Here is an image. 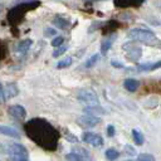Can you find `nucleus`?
<instances>
[{
	"instance_id": "f257e3e1",
	"label": "nucleus",
	"mask_w": 161,
	"mask_h": 161,
	"mask_svg": "<svg viewBox=\"0 0 161 161\" xmlns=\"http://www.w3.org/2000/svg\"><path fill=\"white\" fill-rule=\"evenodd\" d=\"M24 130L28 137L42 148L47 151H54L57 148L59 132L48 121L43 118H33L25 123Z\"/></svg>"
},
{
	"instance_id": "f03ea898",
	"label": "nucleus",
	"mask_w": 161,
	"mask_h": 161,
	"mask_svg": "<svg viewBox=\"0 0 161 161\" xmlns=\"http://www.w3.org/2000/svg\"><path fill=\"white\" fill-rule=\"evenodd\" d=\"M39 4H40V3H39L38 0H30V1L20 3L19 5H16L15 8H13V9L9 11V14H8V20H9V23L13 24V25L19 24V23L23 20L24 15H25L29 10L35 9Z\"/></svg>"
},
{
	"instance_id": "7ed1b4c3",
	"label": "nucleus",
	"mask_w": 161,
	"mask_h": 161,
	"mask_svg": "<svg viewBox=\"0 0 161 161\" xmlns=\"http://www.w3.org/2000/svg\"><path fill=\"white\" fill-rule=\"evenodd\" d=\"M127 38L131 39V42L143 43V44H146V45H156L157 42H158L157 38H156V35H155L151 30L141 29V28L130 30L128 34H127Z\"/></svg>"
},
{
	"instance_id": "20e7f679",
	"label": "nucleus",
	"mask_w": 161,
	"mask_h": 161,
	"mask_svg": "<svg viewBox=\"0 0 161 161\" xmlns=\"http://www.w3.org/2000/svg\"><path fill=\"white\" fill-rule=\"evenodd\" d=\"M0 152L1 153H8L9 157H11V156H28L26 148L23 145L18 143V142L0 145Z\"/></svg>"
},
{
	"instance_id": "39448f33",
	"label": "nucleus",
	"mask_w": 161,
	"mask_h": 161,
	"mask_svg": "<svg viewBox=\"0 0 161 161\" xmlns=\"http://www.w3.org/2000/svg\"><path fill=\"white\" fill-rule=\"evenodd\" d=\"M77 98L79 102L84 103L86 107L89 106H98V97L92 89H80L77 93Z\"/></svg>"
},
{
	"instance_id": "423d86ee",
	"label": "nucleus",
	"mask_w": 161,
	"mask_h": 161,
	"mask_svg": "<svg viewBox=\"0 0 161 161\" xmlns=\"http://www.w3.org/2000/svg\"><path fill=\"white\" fill-rule=\"evenodd\" d=\"M82 141L88 143V145H92L94 147H99V146L103 145L102 136L98 135V133H94V132H89V131H87L82 135Z\"/></svg>"
},
{
	"instance_id": "0eeeda50",
	"label": "nucleus",
	"mask_w": 161,
	"mask_h": 161,
	"mask_svg": "<svg viewBox=\"0 0 161 161\" xmlns=\"http://www.w3.org/2000/svg\"><path fill=\"white\" fill-rule=\"evenodd\" d=\"M123 49L126 50L127 58L131 59V60H133V62L138 60L140 57H141V54H142L141 48H138V47H136V45H133V44H131V43L125 44V45H123Z\"/></svg>"
},
{
	"instance_id": "6e6552de",
	"label": "nucleus",
	"mask_w": 161,
	"mask_h": 161,
	"mask_svg": "<svg viewBox=\"0 0 161 161\" xmlns=\"http://www.w3.org/2000/svg\"><path fill=\"white\" fill-rule=\"evenodd\" d=\"M99 122H101V119H99L98 117H93V116H88V114L82 116V117L78 118V123H79L80 126L86 127V128L94 127V126H97Z\"/></svg>"
},
{
	"instance_id": "1a4fd4ad",
	"label": "nucleus",
	"mask_w": 161,
	"mask_h": 161,
	"mask_svg": "<svg viewBox=\"0 0 161 161\" xmlns=\"http://www.w3.org/2000/svg\"><path fill=\"white\" fill-rule=\"evenodd\" d=\"M8 111H9V114L10 116H13V117H15L18 119H24L26 117V111L20 104H13V106L9 107Z\"/></svg>"
},
{
	"instance_id": "9d476101",
	"label": "nucleus",
	"mask_w": 161,
	"mask_h": 161,
	"mask_svg": "<svg viewBox=\"0 0 161 161\" xmlns=\"http://www.w3.org/2000/svg\"><path fill=\"white\" fill-rule=\"evenodd\" d=\"M31 44H33V40H31V39H24V40H20V42L16 44V47H15V52H16V54L20 55V57L25 55V54L28 53V50L30 49Z\"/></svg>"
},
{
	"instance_id": "9b49d317",
	"label": "nucleus",
	"mask_w": 161,
	"mask_h": 161,
	"mask_svg": "<svg viewBox=\"0 0 161 161\" xmlns=\"http://www.w3.org/2000/svg\"><path fill=\"white\" fill-rule=\"evenodd\" d=\"M145 0H113L114 6L117 8H137L143 4Z\"/></svg>"
},
{
	"instance_id": "f8f14e48",
	"label": "nucleus",
	"mask_w": 161,
	"mask_h": 161,
	"mask_svg": "<svg viewBox=\"0 0 161 161\" xmlns=\"http://www.w3.org/2000/svg\"><path fill=\"white\" fill-rule=\"evenodd\" d=\"M114 40H116V34H112V35H109V36H107L106 39L102 40V43H101V54L102 55H106L107 54V52L113 45Z\"/></svg>"
},
{
	"instance_id": "ddd939ff",
	"label": "nucleus",
	"mask_w": 161,
	"mask_h": 161,
	"mask_svg": "<svg viewBox=\"0 0 161 161\" xmlns=\"http://www.w3.org/2000/svg\"><path fill=\"white\" fill-rule=\"evenodd\" d=\"M0 133H1V135H5V136H8V137H13V138H20L19 131H16L14 127H9V126L0 125Z\"/></svg>"
},
{
	"instance_id": "4468645a",
	"label": "nucleus",
	"mask_w": 161,
	"mask_h": 161,
	"mask_svg": "<svg viewBox=\"0 0 161 161\" xmlns=\"http://www.w3.org/2000/svg\"><path fill=\"white\" fill-rule=\"evenodd\" d=\"M84 113L88 114V116H93V117H97V116H102V114H106V111L104 108L99 107V106H89V107H84Z\"/></svg>"
},
{
	"instance_id": "2eb2a0df",
	"label": "nucleus",
	"mask_w": 161,
	"mask_h": 161,
	"mask_svg": "<svg viewBox=\"0 0 161 161\" xmlns=\"http://www.w3.org/2000/svg\"><path fill=\"white\" fill-rule=\"evenodd\" d=\"M161 67V60L158 62H155V63H145V64H138L137 65V69L141 70V72H152L157 68Z\"/></svg>"
},
{
	"instance_id": "dca6fc26",
	"label": "nucleus",
	"mask_w": 161,
	"mask_h": 161,
	"mask_svg": "<svg viewBox=\"0 0 161 161\" xmlns=\"http://www.w3.org/2000/svg\"><path fill=\"white\" fill-rule=\"evenodd\" d=\"M123 87L128 91V92H136L137 88L140 87V82L135 78H128L123 82Z\"/></svg>"
},
{
	"instance_id": "f3484780",
	"label": "nucleus",
	"mask_w": 161,
	"mask_h": 161,
	"mask_svg": "<svg viewBox=\"0 0 161 161\" xmlns=\"http://www.w3.org/2000/svg\"><path fill=\"white\" fill-rule=\"evenodd\" d=\"M5 92H6V97L8 98H13L15 96H18L19 93V88L15 83H8L5 87Z\"/></svg>"
},
{
	"instance_id": "a211bd4d",
	"label": "nucleus",
	"mask_w": 161,
	"mask_h": 161,
	"mask_svg": "<svg viewBox=\"0 0 161 161\" xmlns=\"http://www.w3.org/2000/svg\"><path fill=\"white\" fill-rule=\"evenodd\" d=\"M132 137H133V141H135V143L136 145H143V142H145V137H143V135L140 132V131H137V130H132Z\"/></svg>"
},
{
	"instance_id": "6ab92c4d",
	"label": "nucleus",
	"mask_w": 161,
	"mask_h": 161,
	"mask_svg": "<svg viewBox=\"0 0 161 161\" xmlns=\"http://www.w3.org/2000/svg\"><path fill=\"white\" fill-rule=\"evenodd\" d=\"M53 23H54L58 28H60V29H64V28H67V26L69 25V21H68L67 19L62 18V16H55L54 20H53Z\"/></svg>"
},
{
	"instance_id": "aec40b11",
	"label": "nucleus",
	"mask_w": 161,
	"mask_h": 161,
	"mask_svg": "<svg viewBox=\"0 0 161 161\" xmlns=\"http://www.w3.org/2000/svg\"><path fill=\"white\" fill-rule=\"evenodd\" d=\"M118 156H119V152H118L116 148H108V150L106 151V157H107V160H109V161L117 160Z\"/></svg>"
},
{
	"instance_id": "412c9836",
	"label": "nucleus",
	"mask_w": 161,
	"mask_h": 161,
	"mask_svg": "<svg viewBox=\"0 0 161 161\" xmlns=\"http://www.w3.org/2000/svg\"><path fill=\"white\" fill-rule=\"evenodd\" d=\"M65 158H67L68 161H83V160H84V158H83L79 153H77V152L67 153V155H65Z\"/></svg>"
},
{
	"instance_id": "4be33fe9",
	"label": "nucleus",
	"mask_w": 161,
	"mask_h": 161,
	"mask_svg": "<svg viewBox=\"0 0 161 161\" xmlns=\"http://www.w3.org/2000/svg\"><path fill=\"white\" fill-rule=\"evenodd\" d=\"M137 161H156V158L151 153H141V155H138Z\"/></svg>"
},
{
	"instance_id": "5701e85b",
	"label": "nucleus",
	"mask_w": 161,
	"mask_h": 161,
	"mask_svg": "<svg viewBox=\"0 0 161 161\" xmlns=\"http://www.w3.org/2000/svg\"><path fill=\"white\" fill-rule=\"evenodd\" d=\"M70 64H72V58H70V57H67V58L62 59V60L57 64V68H67V67H69Z\"/></svg>"
},
{
	"instance_id": "b1692460",
	"label": "nucleus",
	"mask_w": 161,
	"mask_h": 161,
	"mask_svg": "<svg viewBox=\"0 0 161 161\" xmlns=\"http://www.w3.org/2000/svg\"><path fill=\"white\" fill-rule=\"evenodd\" d=\"M63 42H64V38H63L62 35H59V36H55V38L50 42V44H52V47H54V48H59V47H62Z\"/></svg>"
},
{
	"instance_id": "393cba45",
	"label": "nucleus",
	"mask_w": 161,
	"mask_h": 161,
	"mask_svg": "<svg viewBox=\"0 0 161 161\" xmlns=\"http://www.w3.org/2000/svg\"><path fill=\"white\" fill-rule=\"evenodd\" d=\"M99 59V54H94V55H92L87 62H86V67L87 68H91V67H93L96 63H97V60Z\"/></svg>"
},
{
	"instance_id": "a878e982",
	"label": "nucleus",
	"mask_w": 161,
	"mask_h": 161,
	"mask_svg": "<svg viewBox=\"0 0 161 161\" xmlns=\"http://www.w3.org/2000/svg\"><path fill=\"white\" fill-rule=\"evenodd\" d=\"M67 49H68V47H67V45H62V47L57 48V49L53 52V57H54V58L60 57L62 54H64V53H65V50H67Z\"/></svg>"
},
{
	"instance_id": "bb28decb",
	"label": "nucleus",
	"mask_w": 161,
	"mask_h": 161,
	"mask_svg": "<svg viewBox=\"0 0 161 161\" xmlns=\"http://www.w3.org/2000/svg\"><path fill=\"white\" fill-rule=\"evenodd\" d=\"M57 34V30L55 29H53V28H47L45 29V31H44V35L45 36H53V35H55Z\"/></svg>"
},
{
	"instance_id": "cd10ccee",
	"label": "nucleus",
	"mask_w": 161,
	"mask_h": 161,
	"mask_svg": "<svg viewBox=\"0 0 161 161\" xmlns=\"http://www.w3.org/2000/svg\"><path fill=\"white\" fill-rule=\"evenodd\" d=\"M9 158H10V161H29L28 156H11Z\"/></svg>"
},
{
	"instance_id": "c85d7f7f",
	"label": "nucleus",
	"mask_w": 161,
	"mask_h": 161,
	"mask_svg": "<svg viewBox=\"0 0 161 161\" xmlns=\"http://www.w3.org/2000/svg\"><path fill=\"white\" fill-rule=\"evenodd\" d=\"M4 102H5V89L0 83V103H4Z\"/></svg>"
},
{
	"instance_id": "c756f323",
	"label": "nucleus",
	"mask_w": 161,
	"mask_h": 161,
	"mask_svg": "<svg viewBox=\"0 0 161 161\" xmlns=\"http://www.w3.org/2000/svg\"><path fill=\"white\" fill-rule=\"evenodd\" d=\"M107 135H108L109 137L114 136V126H112V125H108V126H107Z\"/></svg>"
},
{
	"instance_id": "7c9ffc66",
	"label": "nucleus",
	"mask_w": 161,
	"mask_h": 161,
	"mask_svg": "<svg viewBox=\"0 0 161 161\" xmlns=\"http://www.w3.org/2000/svg\"><path fill=\"white\" fill-rule=\"evenodd\" d=\"M126 152L128 153V155H135L136 153V151H135V148L133 147H131V146H126Z\"/></svg>"
},
{
	"instance_id": "2f4dec72",
	"label": "nucleus",
	"mask_w": 161,
	"mask_h": 161,
	"mask_svg": "<svg viewBox=\"0 0 161 161\" xmlns=\"http://www.w3.org/2000/svg\"><path fill=\"white\" fill-rule=\"evenodd\" d=\"M112 65H114V67H118V68H122V67H123L122 64H119V63H116V62H112Z\"/></svg>"
},
{
	"instance_id": "473e14b6",
	"label": "nucleus",
	"mask_w": 161,
	"mask_h": 161,
	"mask_svg": "<svg viewBox=\"0 0 161 161\" xmlns=\"http://www.w3.org/2000/svg\"><path fill=\"white\" fill-rule=\"evenodd\" d=\"M86 1H91V3H93V1H104V0H86Z\"/></svg>"
},
{
	"instance_id": "72a5a7b5",
	"label": "nucleus",
	"mask_w": 161,
	"mask_h": 161,
	"mask_svg": "<svg viewBox=\"0 0 161 161\" xmlns=\"http://www.w3.org/2000/svg\"><path fill=\"white\" fill-rule=\"evenodd\" d=\"M1 11H3V5L0 4V14H1Z\"/></svg>"
},
{
	"instance_id": "f704fd0d",
	"label": "nucleus",
	"mask_w": 161,
	"mask_h": 161,
	"mask_svg": "<svg viewBox=\"0 0 161 161\" xmlns=\"http://www.w3.org/2000/svg\"><path fill=\"white\" fill-rule=\"evenodd\" d=\"M128 161H130V160H128Z\"/></svg>"
}]
</instances>
